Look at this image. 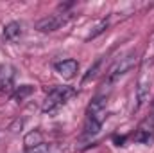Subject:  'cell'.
Listing matches in <instances>:
<instances>
[{"label": "cell", "mask_w": 154, "mask_h": 153, "mask_svg": "<svg viewBox=\"0 0 154 153\" xmlns=\"http://www.w3.org/2000/svg\"><path fill=\"white\" fill-rule=\"evenodd\" d=\"M74 94H75V90H74L72 86H54V88L47 94V97H45V101H43V112H45V114H54V112L59 110Z\"/></svg>", "instance_id": "6da1fadb"}, {"label": "cell", "mask_w": 154, "mask_h": 153, "mask_svg": "<svg viewBox=\"0 0 154 153\" xmlns=\"http://www.w3.org/2000/svg\"><path fill=\"white\" fill-rule=\"evenodd\" d=\"M136 61H138V54H136V52H127V54H124L122 58H118L115 63L108 69V72H106V83L111 85V83L118 81L120 77L125 76V74L136 65Z\"/></svg>", "instance_id": "7a4b0ae2"}, {"label": "cell", "mask_w": 154, "mask_h": 153, "mask_svg": "<svg viewBox=\"0 0 154 153\" xmlns=\"http://www.w3.org/2000/svg\"><path fill=\"white\" fill-rule=\"evenodd\" d=\"M70 13H54V15H48L45 18H41L36 22V29L41 31V33H52L56 29H59L61 25H65L68 20H70Z\"/></svg>", "instance_id": "3957f363"}, {"label": "cell", "mask_w": 154, "mask_h": 153, "mask_svg": "<svg viewBox=\"0 0 154 153\" xmlns=\"http://www.w3.org/2000/svg\"><path fill=\"white\" fill-rule=\"evenodd\" d=\"M106 97H95L88 106V119L102 124L106 121Z\"/></svg>", "instance_id": "277c9868"}, {"label": "cell", "mask_w": 154, "mask_h": 153, "mask_svg": "<svg viewBox=\"0 0 154 153\" xmlns=\"http://www.w3.org/2000/svg\"><path fill=\"white\" fill-rule=\"evenodd\" d=\"M54 69H56V72L61 77L72 79L77 74V70H79V63L75 60H61V61L54 63Z\"/></svg>", "instance_id": "5b68a950"}, {"label": "cell", "mask_w": 154, "mask_h": 153, "mask_svg": "<svg viewBox=\"0 0 154 153\" xmlns=\"http://www.w3.org/2000/svg\"><path fill=\"white\" fill-rule=\"evenodd\" d=\"M149 90H151V83L147 77H140L138 86H136V105H134V112L142 108V105L149 99Z\"/></svg>", "instance_id": "8992f818"}, {"label": "cell", "mask_w": 154, "mask_h": 153, "mask_svg": "<svg viewBox=\"0 0 154 153\" xmlns=\"http://www.w3.org/2000/svg\"><path fill=\"white\" fill-rule=\"evenodd\" d=\"M22 34H23V27H22L20 22H9L4 27V40L9 41V43H16L22 38Z\"/></svg>", "instance_id": "52a82bcc"}, {"label": "cell", "mask_w": 154, "mask_h": 153, "mask_svg": "<svg viewBox=\"0 0 154 153\" xmlns=\"http://www.w3.org/2000/svg\"><path fill=\"white\" fill-rule=\"evenodd\" d=\"M14 83V67L4 65L0 67V92H5L13 86Z\"/></svg>", "instance_id": "ba28073f"}, {"label": "cell", "mask_w": 154, "mask_h": 153, "mask_svg": "<svg viewBox=\"0 0 154 153\" xmlns=\"http://www.w3.org/2000/svg\"><path fill=\"white\" fill-rule=\"evenodd\" d=\"M23 144H25L27 150L43 144V133H41L39 130H32V132H29V133L25 135V139H23Z\"/></svg>", "instance_id": "9c48e42d"}, {"label": "cell", "mask_w": 154, "mask_h": 153, "mask_svg": "<svg viewBox=\"0 0 154 153\" xmlns=\"http://www.w3.org/2000/svg\"><path fill=\"white\" fill-rule=\"evenodd\" d=\"M34 92V86L32 85H22L14 94H13V101H16V103H22V101H25L31 94Z\"/></svg>", "instance_id": "30bf717a"}, {"label": "cell", "mask_w": 154, "mask_h": 153, "mask_svg": "<svg viewBox=\"0 0 154 153\" xmlns=\"http://www.w3.org/2000/svg\"><path fill=\"white\" fill-rule=\"evenodd\" d=\"M108 27H109V20H108V18L100 20V22H99V24H97V25H95V27L91 29V33H90V34L86 36V41H90V40L97 38V36H99V34H102V33H104V31H106Z\"/></svg>", "instance_id": "8fae6325"}, {"label": "cell", "mask_w": 154, "mask_h": 153, "mask_svg": "<svg viewBox=\"0 0 154 153\" xmlns=\"http://www.w3.org/2000/svg\"><path fill=\"white\" fill-rule=\"evenodd\" d=\"M27 153H57V148H56L54 144L43 142V144H39V146H34V148L27 150Z\"/></svg>", "instance_id": "7c38bea8"}, {"label": "cell", "mask_w": 154, "mask_h": 153, "mask_svg": "<svg viewBox=\"0 0 154 153\" xmlns=\"http://www.w3.org/2000/svg\"><path fill=\"white\" fill-rule=\"evenodd\" d=\"M136 142H143V144H149L151 141H152V132H149V130H138V133L133 137Z\"/></svg>", "instance_id": "4fadbf2b"}, {"label": "cell", "mask_w": 154, "mask_h": 153, "mask_svg": "<svg viewBox=\"0 0 154 153\" xmlns=\"http://www.w3.org/2000/svg\"><path fill=\"white\" fill-rule=\"evenodd\" d=\"M99 67H100V60H99V61H95V63H93V67H90V69H88L86 76L82 77V83H86V81H90V79H93V77L97 76V70H99Z\"/></svg>", "instance_id": "5bb4252c"}, {"label": "cell", "mask_w": 154, "mask_h": 153, "mask_svg": "<svg viewBox=\"0 0 154 153\" xmlns=\"http://www.w3.org/2000/svg\"><path fill=\"white\" fill-rule=\"evenodd\" d=\"M113 141L116 142V146H124V142H125V137H124V135H122V137L115 135V137H113Z\"/></svg>", "instance_id": "9a60e30c"}]
</instances>
